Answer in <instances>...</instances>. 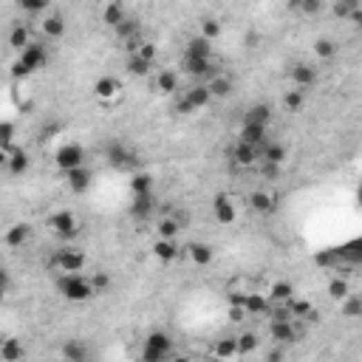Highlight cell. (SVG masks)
Wrapping results in <instances>:
<instances>
[{"instance_id": "1", "label": "cell", "mask_w": 362, "mask_h": 362, "mask_svg": "<svg viewBox=\"0 0 362 362\" xmlns=\"http://www.w3.org/2000/svg\"><path fill=\"white\" fill-rule=\"evenodd\" d=\"M57 292L63 294L68 303H85V300H90L97 294L94 283H90L88 275H82V272H59L57 278Z\"/></svg>"}, {"instance_id": "2", "label": "cell", "mask_w": 362, "mask_h": 362, "mask_svg": "<svg viewBox=\"0 0 362 362\" xmlns=\"http://www.w3.org/2000/svg\"><path fill=\"white\" fill-rule=\"evenodd\" d=\"M306 334V325L300 317H292V320H269V337L272 343H280V345H292V343H300Z\"/></svg>"}, {"instance_id": "3", "label": "cell", "mask_w": 362, "mask_h": 362, "mask_svg": "<svg viewBox=\"0 0 362 362\" xmlns=\"http://www.w3.org/2000/svg\"><path fill=\"white\" fill-rule=\"evenodd\" d=\"M173 356V340L167 331H150L142 343V359L144 362H164Z\"/></svg>"}, {"instance_id": "4", "label": "cell", "mask_w": 362, "mask_h": 362, "mask_svg": "<svg viewBox=\"0 0 362 362\" xmlns=\"http://www.w3.org/2000/svg\"><path fill=\"white\" fill-rule=\"evenodd\" d=\"M46 63H48V51H46V46H43V43H32V46H26V48L17 54L15 74H17V77H28V74L40 71Z\"/></svg>"}, {"instance_id": "5", "label": "cell", "mask_w": 362, "mask_h": 362, "mask_svg": "<svg viewBox=\"0 0 362 362\" xmlns=\"http://www.w3.org/2000/svg\"><path fill=\"white\" fill-rule=\"evenodd\" d=\"M46 227H48L59 240H71V238H77L79 229H82V224H79V218H77L74 209H57V213H51V216L46 218Z\"/></svg>"}, {"instance_id": "6", "label": "cell", "mask_w": 362, "mask_h": 362, "mask_svg": "<svg viewBox=\"0 0 362 362\" xmlns=\"http://www.w3.org/2000/svg\"><path fill=\"white\" fill-rule=\"evenodd\" d=\"M213 99H216V97H213V90H209V85H207V82H196V85H190V88L184 90V97L175 102V111H178V113L204 111Z\"/></svg>"}, {"instance_id": "7", "label": "cell", "mask_w": 362, "mask_h": 362, "mask_svg": "<svg viewBox=\"0 0 362 362\" xmlns=\"http://www.w3.org/2000/svg\"><path fill=\"white\" fill-rule=\"evenodd\" d=\"M94 99L99 102V105H119L125 99V85H122V79H116V77H99L97 82H94Z\"/></svg>"}, {"instance_id": "8", "label": "cell", "mask_w": 362, "mask_h": 362, "mask_svg": "<svg viewBox=\"0 0 362 362\" xmlns=\"http://www.w3.org/2000/svg\"><path fill=\"white\" fill-rule=\"evenodd\" d=\"M85 263H88V255L79 247H63L51 258V269H57V272H82Z\"/></svg>"}, {"instance_id": "9", "label": "cell", "mask_w": 362, "mask_h": 362, "mask_svg": "<svg viewBox=\"0 0 362 362\" xmlns=\"http://www.w3.org/2000/svg\"><path fill=\"white\" fill-rule=\"evenodd\" d=\"M54 164L63 170V173H68V170H74V167H82L85 164V150H82V144H77V142H63L57 147V153H54Z\"/></svg>"}, {"instance_id": "10", "label": "cell", "mask_w": 362, "mask_h": 362, "mask_svg": "<svg viewBox=\"0 0 362 362\" xmlns=\"http://www.w3.org/2000/svg\"><path fill=\"white\" fill-rule=\"evenodd\" d=\"M0 162L9 170V175H23L28 164H32V159H28L23 147H0Z\"/></svg>"}, {"instance_id": "11", "label": "cell", "mask_w": 362, "mask_h": 362, "mask_svg": "<svg viewBox=\"0 0 362 362\" xmlns=\"http://www.w3.org/2000/svg\"><path fill=\"white\" fill-rule=\"evenodd\" d=\"M229 159H232L235 167H255L258 159H260V147H255V144H249L244 139H238L232 144V150H229Z\"/></svg>"}, {"instance_id": "12", "label": "cell", "mask_w": 362, "mask_h": 362, "mask_svg": "<svg viewBox=\"0 0 362 362\" xmlns=\"http://www.w3.org/2000/svg\"><path fill=\"white\" fill-rule=\"evenodd\" d=\"M213 216H216L218 224L232 227V224L238 221V204H235V198L227 196V193L216 196V201H213Z\"/></svg>"}, {"instance_id": "13", "label": "cell", "mask_w": 362, "mask_h": 362, "mask_svg": "<svg viewBox=\"0 0 362 362\" xmlns=\"http://www.w3.org/2000/svg\"><path fill=\"white\" fill-rule=\"evenodd\" d=\"M40 32H43L46 40H59V37H66L68 23H66V17L59 12H46L40 17Z\"/></svg>"}, {"instance_id": "14", "label": "cell", "mask_w": 362, "mask_h": 362, "mask_svg": "<svg viewBox=\"0 0 362 362\" xmlns=\"http://www.w3.org/2000/svg\"><path fill=\"white\" fill-rule=\"evenodd\" d=\"M184 74L198 79V82H207L209 77L216 74V59L207 57V59H198V57H184Z\"/></svg>"}, {"instance_id": "15", "label": "cell", "mask_w": 362, "mask_h": 362, "mask_svg": "<svg viewBox=\"0 0 362 362\" xmlns=\"http://www.w3.org/2000/svg\"><path fill=\"white\" fill-rule=\"evenodd\" d=\"M289 79H292V85H294V88H300V90H309L312 85H317L320 74H317V68H314V66H309V63H294V66L289 68Z\"/></svg>"}, {"instance_id": "16", "label": "cell", "mask_w": 362, "mask_h": 362, "mask_svg": "<svg viewBox=\"0 0 362 362\" xmlns=\"http://www.w3.org/2000/svg\"><path fill=\"white\" fill-rule=\"evenodd\" d=\"M108 162L113 167H119V170H133L136 167V153H133L131 147H125L122 142H113L108 147Z\"/></svg>"}, {"instance_id": "17", "label": "cell", "mask_w": 362, "mask_h": 362, "mask_svg": "<svg viewBox=\"0 0 362 362\" xmlns=\"http://www.w3.org/2000/svg\"><path fill=\"white\" fill-rule=\"evenodd\" d=\"M184 255H187V260L193 263V266H209L216 260V249L209 247V244H204V240H193V244H187L184 247Z\"/></svg>"}, {"instance_id": "18", "label": "cell", "mask_w": 362, "mask_h": 362, "mask_svg": "<svg viewBox=\"0 0 362 362\" xmlns=\"http://www.w3.org/2000/svg\"><path fill=\"white\" fill-rule=\"evenodd\" d=\"M90 181H94V173H90L85 164H82V167H74V170L66 173V184H68V190L77 193V196H82V193L90 190Z\"/></svg>"}, {"instance_id": "19", "label": "cell", "mask_w": 362, "mask_h": 362, "mask_svg": "<svg viewBox=\"0 0 362 362\" xmlns=\"http://www.w3.org/2000/svg\"><path fill=\"white\" fill-rule=\"evenodd\" d=\"M249 207L260 216H272L278 209V196L272 190H252L249 193Z\"/></svg>"}, {"instance_id": "20", "label": "cell", "mask_w": 362, "mask_h": 362, "mask_svg": "<svg viewBox=\"0 0 362 362\" xmlns=\"http://www.w3.org/2000/svg\"><path fill=\"white\" fill-rule=\"evenodd\" d=\"M153 90H156V94H164V97L175 94V90H178V71H173V68H159V71L153 74Z\"/></svg>"}, {"instance_id": "21", "label": "cell", "mask_w": 362, "mask_h": 362, "mask_svg": "<svg viewBox=\"0 0 362 362\" xmlns=\"http://www.w3.org/2000/svg\"><path fill=\"white\" fill-rule=\"evenodd\" d=\"M153 209H156V196L153 193H136L133 196V204H131V216L144 221L153 216Z\"/></svg>"}, {"instance_id": "22", "label": "cell", "mask_w": 362, "mask_h": 362, "mask_svg": "<svg viewBox=\"0 0 362 362\" xmlns=\"http://www.w3.org/2000/svg\"><path fill=\"white\" fill-rule=\"evenodd\" d=\"M28 240H32V227L28 224H15V227H9L6 229V235H3V244L9 247V249H20V247H26Z\"/></svg>"}, {"instance_id": "23", "label": "cell", "mask_w": 362, "mask_h": 362, "mask_svg": "<svg viewBox=\"0 0 362 362\" xmlns=\"http://www.w3.org/2000/svg\"><path fill=\"white\" fill-rule=\"evenodd\" d=\"M272 119H275V111H272L269 102H255V105H249L247 113H244V122H252V125H266V128H269Z\"/></svg>"}, {"instance_id": "24", "label": "cell", "mask_w": 362, "mask_h": 362, "mask_svg": "<svg viewBox=\"0 0 362 362\" xmlns=\"http://www.w3.org/2000/svg\"><path fill=\"white\" fill-rule=\"evenodd\" d=\"M181 229H184V216L170 213L156 221V238H178Z\"/></svg>"}, {"instance_id": "25", "label": "cell", "mask_w": 362, "mask_h": 362, "mask_svg": "<svg viewBox=\"0 0 362 362\" xmlns=\"http://www.w3.org/2000/svg\"><path fill=\"white\" fill-rule=\"evenodd\" d=\"M125 20H128V9H125L122 0H108L105 9H102V23L116 28V26H122Z\"/></svg>"}, {"instance_id": "26", "label": "cell", "mask_w": 362, "mask_h": 362, "mask_svg": "<svg viewBox=\"0 0 362 362\" xmlns=\"http://www.w3.org/2000/svg\"><path fill=\"white\" fill-rule=\"evenodd\" d=\"M207 85H209V90H213L216 99H227L232 90H235V79H232L229 74H221V71H216L213 77H209Z\"/></svg>"}, {"instance_id": "27", "label": "cell", "mask_w": 362, "mask_h": 362, "mask_svg": "<svg viewBox=\"0 0 362 362\" xmlns=\"http://www.w3.org/2000/svg\"><path fill=\"white\" fill-rule=\"evenodd\" d=\"M181 252H184V249L175 244V238H156V244H153V255H156L162 263H173Z\"/></svg>"}, {"instance_id": "28", "label": "cell", "mask_w": 362, "mask_h": 362, "mask_svg": "<svg viewBox=\"0 0 362 362\" xmlns=\"http://www.w3.org/2000/svg\"><path fill=\"white\" fill-rule=\"evenodd\" d=\"M238 139H244V142H249V144H255V147H263V144L269 142V128H266V125L244 122V125H240Z\"/></svg>"}, {"instance_id": "29", "label": "cell", "mask_w": 362, "mask_h": 362, "mask_svg": "<svg viewBox=\"0 0 362 362\" xmlns=\"http://www.w3.org/2000/svg\"><path fill=\"white\" fill-rule=\"evenodd\" d=\"M260 156L266 159V164L269 167H278V164H283L286 162V144H280V142H275V139H272V142H266L263 147H260Z\"/></svg>"}, {"instance_id": "30", "label": "cell", "mask_w": 362, "mask_h": 362, "mask_svg": "<svg viewBox=\"0 0 362 362\" xmlns=\"http://www.w3.org/2000/svg\"><path fill=\"white\" fill-rule=\"evenodd\" d=\"M32 43H35V40H32V28H28L26 23H15L12 32H9V46L20 54L26 46H32Z\"/></svg>"}, {"instance_id": "31", "label": "cell", "mask_w": 362, "mask_h": 362, "mask_svg": "<svg viewBox=\"0 0 362 362\" xmlns=\"http://www.w3.org/2000/svg\"><path fill=\"white\" fill-rule=\"evenodd\" d=\"M184 57H198V59L213 57V40H207L204 35L187 40V46H184Z\"/></svg>"}, {"instance_id": "32", "label": "cell", "mask_w": 362, "mask_h": 362, "mask_svg": "<svg viewBox=\"0 0 362 362\" xmlns=\"http://www.w3.org/2000/svg\"><path fill=\"white\" fill-rule=\"evenodd\" d=\"M213 356L218 359H235L240 356V345H238V337H221L213 343Z\"/></svg>"}, {"instance_id": "33", "label": "cell", "mask_w": 362, "mask_h": 362, "mask_svg": "<svg viewBox=\"0 0 362 362\" xmlns=\"http://www.w3.org/2000/svg\"><path fill=\"white\" fill-rule=\"evenodd\" d=\"M269 300L272 303H289V300L294 297V286L289 280H272V286L266 289Z\"/></svg>"}, {"instance_id": "34", "label": "cell", "mask_w": 362, "mask_h": 362, "mask_svg": "<svg viewBox=\"0 0 362 362\" xmlns=\"http://www.w3.org/2000/svg\"><path fill=\"white\" fill-rule=\"evenodd\" d=\"M334 260L337 263H359L362 260V238L359 240H351V244H345L343 249L334 252Z\"/></svg>"}, {"instance_id": "35", "label": "cell", "mask_w": 362, "mask_h": 362, "mask_svg": "<svg viewBox=\"0 0 362 362\" xmlns=\"http://www.w3.org/2000/svg\"><path fill=\"white\" fill-rule=\"evenodd\" d=\"M26 356V348L20 340H3L0 343V362H20Z\"/></svg>"}, {"instance_id": "36", "label": "cell", "mask_w": 362, "mask_h": 362, "mask_svg": "<svg viewBox=\"0 0 362 362\" xmlns=\"http://www.w3.org/2000/svg\"><path fill=\"white\" fill-rule=\"evenodd\" d=\"M325 292H328V297H331V300H337V303H340V300H345V297L351 294V286H348V278H343V275H334V278H331V280H328V286H325Z\"/></svg>"}, {"instance_id": "37", "label": "cell", "mask_w": 362, "mask_h": 362, "mask_svg": "<svg viewBox=\"0 0 362 362\" xmlns=\"http://www.w3.org/2000/svg\"><path fill=\"white\" fill-rule=\"evenodd\" d=\"M340 312L348 320H362V294H348L345 300H340Z\"/></svg>"}, {"instance_id": "38", "label": "cell", "mask_w": 362, "mask_h": 362, "mask_svg": "<svg viewBox=\"0 0 362 362\" xmlns=\"http://www.w3.org/2000/svg\"><path fill=\"white\" fill-rule=\"evenodd\" d=\"M113 32H116V37H122L125 43H133V40H139V37H142V23L128 17L122 26H116Z\"/></svg>"}, {"instance_id": "39", "label": "cell", "mask_w": 362, "mask_h": 362, "mask_svg": "<svg viewBox=\"0 0 362 362\" xmlns=\"http://www.w3.org/2000/svg\"><path fill=\"white\" fill-rule=\"evenodd\" d=\"M303 105H306V90L292 88V90H286V94H283V108L289 113H300V111H303Z\"/></svg>"}, {"instance_id": "40", "label": "cell", "mask_w": 362, "mask_h": 362, "mask_svg": "<svg viewBox=\"0 0 362 362\" xmlns=\"http://www.w3.org/2000/svg\"><path fill=\"white\" fill-rule=\"evenodd\" d=\"M128 74H133V77H150V74H153V63H150V59L128 54Z\"/></svg>"}, {"instance_id": "41", "label": "cell", "mask_w": 362, "mask_h": 362, "mask_svg": "<svg viewBox=\"0 0 362 362\" xmlns=\"http://www.w3.org/2000/svg\"><path fill=\"white\" fill-rule=\"evenodd\" d=\"M17 9L23 15H32V17H43L48 12V0H17Z\"/></svg>"}, {"instance_id": "42", "label": "cell", "mask_w": 362, "mask_h": 362, "mask_svg": "<svg viewBox=\"0 0 362 362\" xmlns=\"http://www.w3.org/2000/svg\"><path fill=\"white\" fill-rule=\"evenodd\" d=\"M88 348L79 343V340H68L66 345H63V356L68 359V362H82V359H88Z\"/></svg>"}, {"instance_id": "43", "label": "cell", "mask_w": 362, "mask_h": 362, "mask_svg": "<svg viewBox=\"0 0 362 362\" xmlns=\"http://www.w3.org/2000/svg\"><path fill=\"white\" fill-rule=\"evenodd\" d=\"M238 345H240V356H247V354L258 351L260 337L255 334V331H240V334H238Z\"/></svg>"}, {"instance_id": "44", "label": "cell", "mask_w": 362, "mask_h": 362, "mask_svg": "<svg viewBox=\"0 0 362 362\" xmlns=\"http://www.w3.org/2000/svg\"><path fill=\"white\" fill-rule=\"evenodd\" d=\"M334 54H337V43L331 37H317L314 40V57L317 59H331Z\"/></svg>"}, {"instance_id": "45", "label": "cell", "mask_w": 362, "mask_h": 362, "mask_svg": "<svg viewBox=\"0 0 362 362\" xmlns=\"http://www.w3.org/2000/svg\"><path fill=\"white\" fill-rule=\"evenodd\" d=\"M331 9H334V15H337V17L348 20L356 9H362V0H334V6H331Z\"/></svg>"}, {"instance_id": "46", "label": "cell", "mask_w": 362, "mask_h": 362, "mask_svg": "<svg viewBox=\"0 0 362 362\" xmlns=\"http://www.w3.org/2000/svg\"><path fill=\"white\" fill-rule=\"evenodd\" d=\"M131 193H153V178H150L147 173H133L131 178Z\"/></svg>"}, {"instance_id": "47", "label": "cell", "mask_w": 362, "mask_h": 362, "mask_svg": "<svg viewBox=\"0 0 362 362\" xmlns=\"http://www.w3.org/2000/svg\"><path fill=\"white\" fill-rule=\"evenodd\" d=\"M201 35L207 40H218L221 37V23L216 17H201Z\"/></svg>"}, {"instance_id": "48", "label": "cell", "mask_w": 362, "mask_h": 362, "mask_svg": "<svg viewBox=\"0 0 362 362\" xmlns=\"http://www.w3.org/2000/svg\"><path fill=\"white\" fill-rule=\"evenodd\" d=\"M0 147H15V122L12 119L0 122Z\"/></svg>"}, {"instance_id": "49", "label": "cell", "mask_w": 362, "mask_h": 362, "mask_svg": "<svg viewBox=\"0 0 362 362\" xmlns=\"http://www.w3.org/2000/svg\"><path fill=\"white\" fill-rule=\"evenodd\" d=\"M88 278H90V283H94L97 294L105 292V289H111V275H108V272H99V269H97V272H90Z\"/></svg>"}, {"instance_id": "50", "label": "cell", "mask_w": 362, "mask_h": 362, "mask_svg": "<svg viewBox=\"0 0 362 362\" xmlns=\"http://www.w3.org/2000/svg\"><path fill=\"white\" fill-rule=\"evenodd\" d=\"M323 9H325V0H300V12L309 15V17L320 15Z\"/></svg>"}, {"instance_id": "51", "label": "cell", "mask_w": 362, "mask_h": 362, "mask_svg": "<svg viewBox=\"0 0 362 362\" xmlns=\"http://www.w3.org/2000/svg\"><path fill=\"white\" fill-rule=\"evenodd\" d=\"M348 20H351V23H354L356 28H362V9H356V12H354V15L348 17Z\"/></svg>"}, {"instance_id": "52", "label": "cell", "mask_w": 362, "mask_h": 362, "mask_svg": "<svg viewBox=\"0 0 362 362\" xmlns=\"http://www.w3.org/2000/svg\"><path fill=\"white\" fill-rule=\"evenodd\" d=\"M286 6L294 9V12H300V0H286Z\"/></svg>"}, {"instance_id": "53", "label": "cell", "mask_w": 362, "mask_h": 362, "mask_svg": "<svg viewBox=\"0 0 362 362\" xmlns=\"http://www.w3.org/2000/svg\"><path fill=\"white\" fill-rule=\"evenodd\" d=\"M356 201H359V207H362V184H359V190H356Z\"/></svg>"}, {"instance_id": "54", "label": "cell", "mask_w": 362, "mask_h": 362, "mask_svg": "<svg viewBox=\"0 0 362 362\" xmlns=\"http://www.w3.org/2000/svg\"><path fill=\"white\" fill-rule=\"evenodd\" d=\"M170 3H173V0H170Z\"/></svg>"}]
</instances>
